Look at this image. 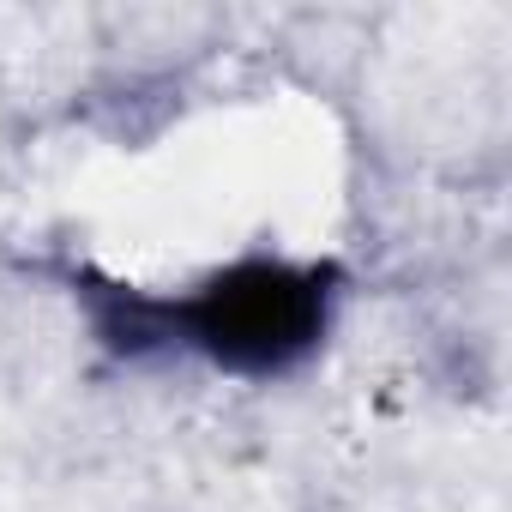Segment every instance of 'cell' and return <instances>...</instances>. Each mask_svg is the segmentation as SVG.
Wrapping results in <instances>:
<instances>
[{"mask_svg": "<svg viewBox=\"0 0 512 512\" xmlns=\"http://www.w3.org/2000/svg\"><path fill=\"white\" fill-rule=\"evenodd\" d=\"M91 350L115 368H193L223 386H290L344 332L356 278L338 253L278 241L235 247L181 284H139L103 266H55Z\"/></svg>", "mask_w": 512, "mask_h": 512, "instance_id": "1", "label": "cell"}]
</instances>
